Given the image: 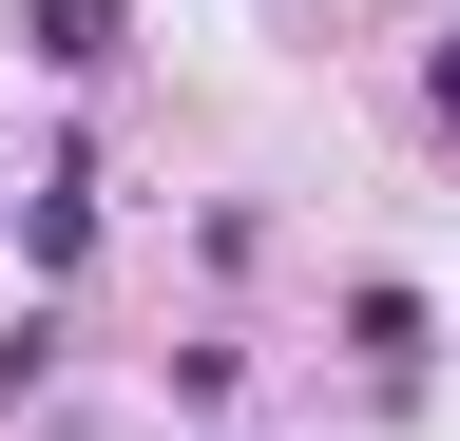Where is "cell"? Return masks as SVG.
<instances>
[{
	"label": "cell",
	"mask_w": 460,
	"mask_h": 441,
	"mask_svg": "<svg viewBox=\"0 0 460 441\" xmlns=\"http://www.w3.org/2000/svg\"><path fill=\"white\" fill-rule=\"evenodd\" d=\"M115 39H135L115 0H20V58L39 77H115Z\"/></svg>",
	"instance_id": "cell-1"
},
{
	"label": "cell",
	"mask_w": 460,
	"mask_h": 441,
	"mask_svg": "<svg viewBox=\"0 0 460 441\" xmlns=\"http://www.w3.org/2000/svg\"><path fill=\"white\" fill-rule=\"evenodd\" d=\"M345 346H365L384 384H422V346H441V326H422V288H345Z\"/></svg>",
	"instance_id": "cell-2"
},
{
	"label": "cell",
	"mask_w": 460,
	"mask_h": 441,
	"mask_svg": "<svg viewBox=\"0 0 460 441\" xmlns=\"http://www.w3.org/2000/svg\"><path fill=\"white\" fill-rule=\"evenodd\" d=\"M20 250H39V269H77V250H96V192H77V173H39V211H20Z\"/></svg>",
	"instance_id": "cell-3"
},
{
	"label": "cell",
	"mask_w": 460,
	"mask_h": 441,
	"mask_svg": "<svg viewBox=\"0 0 460 441\" xmlns=\"http://www.w3.org/2000/svg\"><path fill=\"white\" fill-rule=\"evenodd\" d=\"M422 116H441V135H460V39H441V77H422Z\"/></svg>",
	"instance_id": "cell-4"
}]
</instances>
